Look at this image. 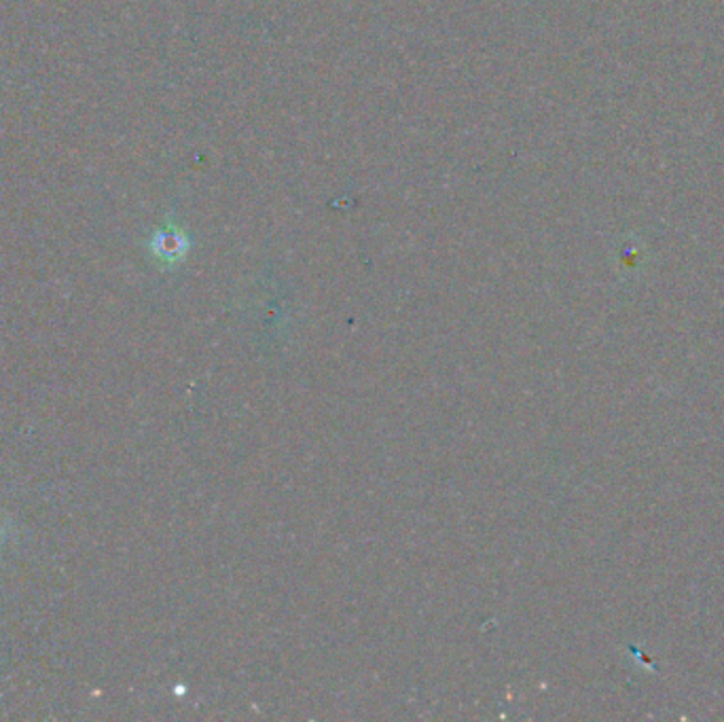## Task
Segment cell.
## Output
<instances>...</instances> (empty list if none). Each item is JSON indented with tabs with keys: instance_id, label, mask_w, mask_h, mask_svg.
<instances>
[{
	"instance_id": "cell-1",
	"label": "cell",
	"mask_w": 724,
	"mask_h": 722,
	"mask_svg": "<svg viewBox=\"0 0 724 722\" xmlns=\"http://www.w3.org/2000/svg\"><path fill=\"white\" fill-rule=\"evenodd\" d=\"M189 249V240L177 227H166L150 240V251L161 263H179Z\"/></svg>"
},
{
	"instance_id": "cell-2",
	"label": "cell",
	"mask_w": 724,
	"mask_h": 722,
	"mask_svg": "<svg viewBox=\"0 0 724 722\" xmlns=\"http://www.w3.org/2000/svg\"><path fill=\"white\" fill-rule=\"evenodd\" d=\"M0 534H2V530H0Z\"/></svg>"
}]
</instances>
